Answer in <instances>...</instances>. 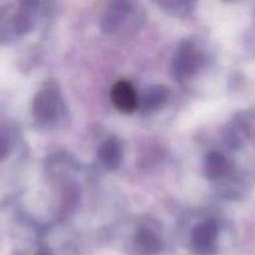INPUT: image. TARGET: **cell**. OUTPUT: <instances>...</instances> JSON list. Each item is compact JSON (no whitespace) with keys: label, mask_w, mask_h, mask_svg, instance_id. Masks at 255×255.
Returning <instances> with one entry per match:
<instances>
[{"label":"cell","mask_w":255,"mask_h":255,"mask_svg":"<svg viewBox=\"0 0 255 255\" xmlns=\"http://www.w3.org/2000/svg\"><path fill=\"white\" fill-rule=\"evenodd\" d=\"M64 111V101L56 84L46 82L45 86L35 95L32 112L36 121L47 124L52 122Z\"/></svg>","instance_id":"obj_1"},{"label":"cell","mask_w":255,"mask_h":255,"mask_svg":"<svg viewBox=\"0 0 255 255\" xmlns=\"http://www.w3.org/2000/svg\"><path fill=\"white\" fill-rule=\"evenodd\" d=\"M219 227L216 221L208 219L199 223L192 232L191 247L198 255H213L218 248Z\"/></svg>","instance_id":"obj_2"},{"label":"cell","mask_w":255,"mask_h":255,"mask_svg":"<svg viewBox=\"0 0 255 255\" xmlns=\"http://www.w3.org/2000/svg\"><path fill=\"white\" fill-rule=\"evenodd\" d=\"M203 64V56L191 41H183L179 45L173 60L176 76L186 77L193 75Z\"/></svg>","instance_id":"obj_3"},{"label":"cell","mask_w":255,"mask_h":255,"mask_svg":"<svg viewBox=\"0 0 255 255\" xmlns=\"http://www.w3.org/2000/svg\"><path fill=\"white\" fill-rule=\"evenodd\" d=\"M111 101L122 114H133L138 109V95L128 81H119L112 86Z\"/></svg>","instance_id":"obj_4"},{"label":"cell","mask_w":255,"mask_h":255,"mask_svg":"<svg viewBox=\"0 0 255 255\" xmlns=\"http://www.w3.org/2000/svg\"><path fill=\"white\" fill-rule=\"evenodd\" d=\"M129 2H112L109 5L101 20V26L106 32H116L125 24L126 17L131 12Z\"/></svg>","instance_id":"obj_5"},{"label":"cell","mask_w":255,"mask_h":255,"mask_svg":"<svg viewBox=\"0 0 255 255\" xmlns=\"http://www.w3.org/2000/svg\"><path fill=\"white\" fill-rule=\"evenodd\" d=\"M133 248L139 255H156L163 248L161 238L148 228H139L133 237Z\"/></svg>","instance_id":"obj_6"},{"label":"cell","mask_w":255,"mask_h":255,"mask_svg":"<svg viewBox=\"0 0 255 255\" xmlns=\"http://www.w3.org/2000/svg\"><path fill=\"white\" fill-rule=\"evenodd\" d=\"M169 99V89L163 85H153L147 87L141 97H138V106L146 112L161 109Z\"/></svg>","instance_id":"obj_7"},{"label":"cell","mask_w":255,"mask_h":255,"mask_svg":"<svg viewBox=\"0 0 255 255\" xmlns=\"http://www.w3.org/2000/svg\"><path fill=\"white\" fill-rule=\"evenodd\" d=\"M232 166L223 153L218 151L209 152L204 161V174L209 181H217L227 177L231 172Z\"/></svg>","instance_id":"obj_8"},{"label":"cell","mask_w":255,"mask_h":255,"mask_svg":"<svg viewBox=\"0 0 255 255\" xmlns=\"http://www.w3.org/2000/svg\"><path fill=\"white\" fill-rule=\"evenodd\" d=\"M97 157L105 168L110 171H115L121 164L124 154H122V148L120 146L119 141L116 138H109L99 147L97 151Z\"/></svg>","instance_id":"obj_9"},{"label":"cell","mask_w":255,"mask_h":255,"mask_svg":"<svg viewBox=\"0 0 255 255\" xmlns=\"http://www.w3.org/2000/svg\"><path fill=\"white\" fill-rule=\"evenodd\" d=\"M161 6L167 9V11L173 12L174 15H184L191 11L193 4L186 1H172V2H159Z\"/></svg>","instance_id":"obj_10"},{"label":"cell","mask_w":255,"mask_h":255,"mask_svg":"<svg viewBox=\"0 0 255 255\" xmlns=\"http://www.w3.org/2000/svg\"><path fill=\"white\" fill-rule=\"evenodd\" d=\"M11 138L5 129L0 128V162L4 161L11 152Z\"/></svg>","instance_id":"obj_11"},{"label":"cell","mask_w":255,"mask_h":255,"mask_svg":"<svg viewBox=\"0 0 255 255\" xmlns=\"http://www.w3.org/2000/svg\"><path fill=\"white\" fill-rule=\"evenodd\" d=\"M35 255H52V252L49 248H46V247H41Z\"/></svg>","instance_id":"obj_12"}]
</instances>
